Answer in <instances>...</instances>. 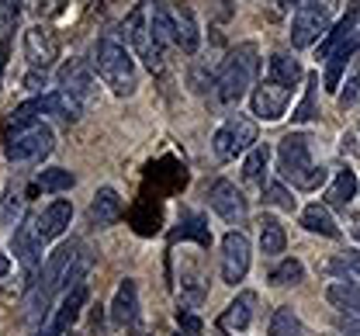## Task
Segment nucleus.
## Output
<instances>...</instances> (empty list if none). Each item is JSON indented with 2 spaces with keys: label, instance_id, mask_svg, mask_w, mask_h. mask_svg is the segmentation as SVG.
<instances>
[{
  "label": "nucleus",
  "instance_id": "58836bf2",
  "mask_svg": "<svg viewBox=\"0 0 360 336\" xmlns=\"http://www.w3.org/2000/svg\"><path fill=\"white\" fill-rule=\"evenodd\" d=\"M7 52H11V42H0V70H4V63H7Z\"/></svg>",
  "mask_w": 360,
  "mask_h": 336
},
{
  "label": "nucleus",
  "instance_id": "f3484780",
  "mask_svg": "<svg viewBox=\"0 0 360 336\" xmlns=\"http://www.w3.org/2000/svg\"><path fill=\"white\" fill-rule=\"evenodd\" d=\"M25 59H28L32 70H42V73L52 66V59H56V39H52L49 28L32 25V28L25 32Z\"/></svg>",
  "mask_w": 360,
  "mask_h": 336
},
{
  "label": "nucleus",
  "instance_id": "4c0bfd02",
  "mask_svg": "<svg viewBox=\"0 0 360 336\" xmlns=\"http://www.w3.org/2000/svg\"><path fill=\"white\" fill-rule=\"evenodd\" d=\"M7 271H11V260H7V253L0 250V281L7 278Z\"/></svg>",
  "mask_w": 360,
  "mask_h": 336
},
{
  "label": "nucleus",
  "instance_id": "9b49d317",
  "mask_svg": "<svg viewBox=\"0 0 360 336\" xmlns=\"http://www.w3.org/2000/svg\"><path fill=\"white\" fill-rule=\"evenodd\" d=\"M250 257H253V250H250V236L246 233H239V229L225 233L222 236V281L225 285L236 288L250 274Z\"/></svg>",
  "mask_w": 360,
  "mask_h": 336
},
{
  "label": "nucleus",
  "instance_id": "e433bc0d",
  "mask_svg": "<svg viewBox=\"0 0 360 336\" xmlns=\"http://www.w3.org/2000/svg\"><path fill=\"white\" fill-rule=\"evenodd\" d=\"M340 330L347 336H360V312H340Z\"/></svg>",
  "mask_w": 360,
  "mask_h": 336
},
{
  "label": "nucleus",
  "instance_id": "c756f323",
  "mask_svg": "<svg viewBox=\"0 0 360 336\" xmlns=\"http://www.w3.org/2000/svg\"><path fill=\"white\" fill-rule=\"evenodd\" d=\"M267 163H270V146H253V149L246 153V160H243V181H250V184L264 181Z\"/></svg>",
  "mask_w": 360,
  "mask_h": 336
},
{
  "label": "nucleus",
  "instance_id": "7ed1b4c3",
  "mask_svg": "<svg viewBox=\"0 0 360 336\" xmlns=\"http://www.w3.org/2000/svg\"><path fill=\"white\" fill-rule=\"evenodd\" d=\"M90 63L97 70V77L115 91L118 97H132L139 91V70H135L132 52L122 46L115 35H104L97 39L90 49Z\"/></svg>",
  "mask_w": 360,
  "mask_h": 336
},
{
  "label": "nucleus",
  "instance_id": "b1692460",
  "mask_svg": "<svg viewBox=\"0 0 360 336\" xmlns=\"http://www.w3.org/2000/svg\"><path fill=\"white\" fill-rule=\"evenodd\" d=\"M302 226L315 233V236H326V240H336L340 236V226H336V219L329 215V208L326 205H309V208H302Z\"/></svg>",
  "mask_w": 360,
  "mask_h": 336
},
{
  "label": "nucleus",
  "instance_id": "0eeeda50",
  "mask_svg": "<svg viewBox=\"0 0 360 336\" xmlns=\"http://www.w3.org/2000/svg\"><path fill=\"white\" fill-rule=\"evenodd\" d=\"M253 146H257V122L246 118V115L225 118L222 129H219L215 139H212V149H215V156H219L222 163H232L236 156L250 153Z\"/></svg>",
  "mask_w": 360,
  "mask_h": 336
},
{
  "label": "nucleus",
  "instance_id": "f8f14e48",
  "mask_svg": "<svg viewBox=\"0 0 360 336\" xmlns=\"http://www.w3.org/2000/svg\"><path fill=\"white\" fill-rule=\"evenodd\" d=\"M11 246H14V257L21 260V267L32 274L39 267V260H42V246H45L42 229H39V215H25L21 219V226L14 229Z\"/></svg>",
  "mask_w": 360,
  "mask_h": 336
},
{
  "label": "nucleus",
  "instance_id": "aec40b11",
  "mask_svg": "<svg viewBox=\"0 0 360 336\" xmlns=\"http://www.w3.org/2000/svg\"><path fill=\"white\" fill-rule=\"evenodd\" d=\"M70 222H73V205H70L66 198L49 201L42 212H39V229H42V240L45 243L59 240V236L70 229Z\"/></svg>",
  "mask_w": 360,
  "mask_h": 336
},
{
  "label": "nucleus",
  "instance_id": "f257e3e1",
  "mask_svg": "<svg viewBox=\"0 0 360 336\" xmlns=\"http://www.w3.org/2000/svg\"><path fill=\"white\" fill-rule=\"evenodd\" d=\"M257 70H260V49H257V42L236 46L229 56H225V63L219 66V73H215V87H212V91H215V101H219L222 108L239 104L243 97L250 94Z\"/></svg>",
  "mask_w": 360,
  "mask_h": 336
},
{
  "label": "nucleus",
  "instance_id": "a19ab883",
  "mask_svg": "<svg viewBox=\"0 0 360 336\" xmlns=\"http://www.w3.org/2000/svg\"><path fill=\"white\" fill-rule=\"evenodd\" d=\"M354 236L360 240V219H354Z\"/></svg>",
  "mask_w": 360,
  "mask_h": 336
},
{
  "label": "nucleus",
  "instance_id": "7c9ffc66",
  "mask_svg": "<svg viewBox=\"0 0 360 336\" xmlns=\"http://www.w3.org/2000/svg\"><path fill=\"white\" fill-rule=\"evenodd\" d=\"M174 240H198L201 246H212V233H208V226H205L201 215H184L177 233H174Z\"/></svg>",
  "mask_w": 360,
  "mask_h": 336
},
{
  "label": "nucleus",
  "instance_id": "c85d7f7f",
  "mask_svg": "<svg viewBox=\"0 0 360 336\" xmlns=\"http://www.w3.org/2000/svg\"><path fill=\"white\" fill-rule=\"evenodd\" d=\"M73 184H77V177L70 170H63V167H49V170H42L35 177V188H42L45 194H63V191H70Z\"/></svg>",
  "mask_w": 360,
  "mask_h": 336
},
{
  "label": "nucleus",
  "instance_id": "79ce46f5",
  "mask_svg": "<svg viewBox=\"0 0 360 336\" xmlns=\"http://www.w3.org/2000/svg\"><path fill=\"white\" fill-rule=\"evenodd\" d=\"M142 4H146V0H142Z\"/></svg>",
  "mask_w": 360,
  "mask_h": 336
},
{
  "label": "nucleus",
  "instance_id": "39448f33",
  "mask_svg": "<svg viewBox=\"0 0 360 336\" xmlns=\"http://www.w3.org/2000/svg\"><path fill=\"white\" fill-rule=\"evenodd\" d=\"M333 28V0H302L291 18V46L312 49Z\"/></svg>",
  "mask_w": 360,
  "mask_h": 336
},
{
  "label": "nucleus",
  "instance_id": "f704fd0d",
  "mask_svg": "<svg viewBox=\"0 0 360 336\" xmlns=\"http://www.w3.org/2000/svg\"><path fill=\"white\" fill-rule=\"evenodd\" d=\"M315 87H319V73H312L309 77V91H305V101L298 104V111L291 115L295 122H309V118H315Z\"/></svg>",
  "mask_w": 360,
  "mask_h": 336
},
{
  "label": "nucleus",
  "instance_id": "ddd939ff",
  "mask_svg": "<svg viewBox=\"0 0 360 336\" xmlns=\"http://www.w3.org/2000/svg\"><path fill=\"white\" fill-rule=\"evenodd\" d=\"M291 94L288 87H277V84H260L253 94H250V104H253V115L260 122H281L288 115V104H291Z\"/></svg>",
  "mask_w": 360,
  "mask_h": 336
},
{
  "label": "nucleus",
  "instance_id": "2f4dec72",
  "mask_svg": "<svg viewBox=\"0 0 360 336\" xmlns=\"http://www.w3.org/2000/svg\"><path fill=\"white\" fill-rule=\"evenodd\" d=\"M298 330H302V323H298V316H295L291 305H281L270 316V326H267L270 336H298Z\"/></svg>",
  "mask_w": 360,
  "mask_h": 336
},
{
  "label": "nucleus",
  "instance_id": "5701e85b",
  "mask_svg": "<svg viewBox=\"0 0 360 336\" xmlns=\"http://www.w3.org/2000/svg\"><path fill=\"white\" fill-rule=\"evenodd\" d=\"M354 198H357V174L350 167H343V170H336V177L326 188V208H347Z\"/></svg>",
  "mask_w": 360,
  "mask_h": 336
},
{
  "label": "nucleus",
  "instance_id": "6ab92c4d",
  "mask_svg": "<svg viewBox=\"0 0 360 336\" xmlns=\"http://www.w3.org/2000/svg\"><path fill=\"white\" fill-rule=\"evenodd\" d=\"M87 219L94 229H111L118 219H122V198L115 188H97L94 201L87 208Z\"/></svg>",
  "mask_w": 360,
  "mask_h": 336
},
{
  "label": "nucleus",
  "instance_id": "cd10ccee",
  "mask_svg": "<svg viewBox=\"0 0 360 336\" xmlns=\"http://www.w3.org/2000/svg\"><path fill=\"white\" fill-rule=\"evenodd\" d=\"M149 28H153V39L160 46H174V21H170V4H153L149 11Z\"/></svg>",
  "mask_w": 360,
  "mask_h": 336
},
{
  "label": "nucleus",
  "instance_id": "423d86ee",
  "mask_svg": "<svg viewBox=\"0 0 360 336\" xmlns=\"http://www.w3.org/2000/svg\"><path fill=\"white\" fill-rule=\"evenodd\" d=\"M84 108H87V104H80L73 94H66V91H52V94H42V97H35V101H28V104H21V108H14L11 125H21V122H39L42 115L56 118V122L73 125V122L84 115Z\"/></svg>",
  "mask_w": 360,
  "mask_h": 336
},
{
  "label": "nucleus",
  "instance_id": "412c9836",
  "mask_svg": "<svg viewBox=\"0 0 360 336\" xmlns=\"http://www.w3.org/2000/svg\"><path fill=\"white\" fill-rule=\"evenodd\" d=\"M357 18H360V0H350L347 14H343V18H340V21H336V25L329 28V35H326V39L319 42V56H322V59H329V56H333L336 49L347 46V42H350V39L357 35Z\"/></svg>",
  "mask_w": 360,
  "mask_h": 336
},
{
  "label": "nucleus",
  "instance_id": "9d476101",
  "mask_svg": "<svg viewBox=\"0 0 360 336\" xmlns=\"http://www.w3.org/2000/svg\"><path fill=\"white\" fill-rule=\"evenodd\" d=\"M84 305H87V285L66 291V295H63V302H59V305L45 316V323L35 330V336H66V333H70V326L80 319Z\"/></svg>",
  "mask_w": 360,
  "mask_h": 336
},
{
  "label": "nucleus",
  "instance_id": "c9c22d12",
  "mask_svg": "<svg viewBox=\"0 0 360 336\" xmlns=\"http://www.w3.org/2000/svg\"><path fill=\"white\" fill-rule=\"evenodd\" d=\"M177 323H180V336H201V319L191 309H177Z\"/></svg>",
  "mask_w": 360,
  "mask_h": 336
},
{
  "label": "nucleus",
  "instance_id": "72a5a7b5",
  "mask_svg": "<svg viewBox=\"0 0 360 336\" xmlns=\"http://www.w3.org/2000/svg\"><path fill=\"white\" fill-rule=\"evenodd\" d=\"M21 14V0H0V42H7V35L14 32Z\"/></svg>",
  "mask_w": 360,
  "mask_h": 336
},
{
  "label": "nucleus",
  "instance_id": "4be33fe9",
  "mask_svg": "<svg viewBox=\"0 0 360 336\" xmlns=\"http://www.w3.org/2000/svg\"><path fill=\"white\" fill-rule=\"evenodd\" d=\"M267 80L270 84H277V87L295 91V87L305 80V70H302V63H298L295 56H288V52H274V56L267 59Z\"/></svg>",
  "mask_w": 360,
  "mask_h": 336
},
{
  "label": "nucleus",
  "instance_id": "f03ea898",
  "mask_svg": "<svg viewBox=\"0 0 360 336\" xmlns=\"http://www.w3.org/2000/svg\"><path fill=\"white\" fill-rule=\"evenodd\" d=\"M277 170L284 181H291V188L298 191H315L329 181L326 167H319L312 156V139L305 132H291L277 146Z\"/></svg>",
  "mask_w": 360,
  "mask_h": 336
},
{
  "label": "nucleus",
  "instance_id": "393cba45",
  "mask_svg": "<svg viewBox=\"0 0 360 336\" xmlns=\"http://www.w3.org/2000/svg\"><path fill=\"white\" fill-rule=\"evenodd\" d=\"M326 298L336 312H360V281H336L326 288Z\"/></svg>",
  "mask_w": 360,
  "mask_h": 336
},
{
  "label": "nucleus",
  "instance_id": "473e14b6",
  "mask_svg": "<svg viewBox=\"0 0 360 336\" xmlns=\"http://www.w3.org/2000/svg\"><path fill=\"white\" fill-rule=\"evenodd\" d=\"M264 201H270V205H277V208H284V212H295V198H291V191L281 184V181H267L264 184Z\"/></svg>",
  "mask_w": 360,
  "mask_h": 336
},
{
  "label": "nucleus",
  "instance_id": "ea45409f",
  "mask_svg": "<svg viewBox=\"0 0 360 336\" xmlns=\"http://www.w3.org/2000/svg\"><path fill=\"white\" fill-rule=\"evenodd\" d=\"M277 4H281V7H284V11H291V7H298V4H302V0H277Z\"/></svg>",
  "mask_w": 360,
  "mask_h": 336
},
{
  "label": "nucleus",
  "instance_id": "1a4fd4ad",
  "mask_svg": "<svg viewBox=\"0 0 360 336\" xmlns=\"http://www.w3.org/2000/svg\"><path fill=\"white\" fill-rule=\"evenodd\" d=\"M208 205H212V212L225 219L229 226H243L246 222V215H250V201H246V194L243 188H236L232 181H212V188H208Z\"/></svg>",
  "mask_w": 360,
  "mask_h": 336
},
{
  "label": "nucleus",
  "instance_id": "a878e982",
  "mask_svg": "<svg viewBox=\"0 0 360 336\" xmlns=\"http://www.w3.org/2000/svg\"><path fill=\"white\" fill-rule=\"evenodd\" d=\"M284 243H288L284 226H281L274 215H264V219H260V250H264L267 257H277V253H284Z\"/></svg>",
  "mask_w": 360,
  "mask_h": 336
},
{
  "label": "nucleus",
  "instance_id": "a211bd4d",
  "mask_svg": "<svg viewBox=\"0 0 360 336\" xmlns=\"http://www.w3.org/2000/svg\"><path fill=\"white\" fill-rule=\"evenodd\" d=\"M253 312H257V295L253 291H239L225 305L222 316H219V326H222L225 333H246L250 323H253Z\"/></svg>",
  "mask_w": 360,
  "mask_h": 336
},
{
  "label": "nucleus",
  "instance_id": "20e7f679",
  "mask_svg": "<svg viewBox=\"0 0 360 336\" xmlns=\"http://www.w3.org/2000/svg\"><path fill=\"white\" fill-rule=\"evenodd\" d=\"M52 129L45 125L42 118L39 122H21V125H11L7 136H4V153L11 163H39L52 153Z\"/></svg>",
  "mask_w": 360,
  "mask_h": 336
},
{
  "label": "nucleus",
  "instance_id": "dca6fc26",
  "mask_svg": "<svg viewBox=\"0 0 360 336\" xmlns=\"http://www.w3.org/2000/svg\"><path fill=\"white\" fill-rule=\"evenodd\" d=\"M111 323L118 330H135L139 326V285L135 281H122L115 298H111Z\"/></svg>",
  "mask_w": 360,
  "mask_h": 336
},
{
  "label": "nucleus",
  "instance_id": "6e6552de",
  "mask_svg": "<svg viewBox=\"0 0 360 336\" xmlns=\"http://www.w3.org/2000/svg\"><path fill=\"white\" fill-rule=\"evenodd\" d=\"M125 39L132 42V49L139 52V59L149 66V70H160L163 66V46L153 39V28H149V7L139 4L132 14L125 18Z\"/></svg>",
  "mask_w": 360,
  "mask_h": 336
},
{
  "label": "nucleus",
  "instance_id": "2eb2a0df",
  "mask_svg": "<svg viewBox=\"0 0 360 336\" xmlns=\"http://www.w3.org/2000/svg\"><path fill=\"white\" fill-rule=\"evenodd\" d=\"M59 91L73 94L80 104L94 101V73L84 59H70V63L59 66Z\"/></svg>",
  "mask_w": 360,
  "mask_h": 336
},
{
  "label": "nucleus",
  "instance_id": "bb28decb",
  "mask_svg": "<svg viewBox=\"0 0 360 336\" xmlns=\"http://www.w3.org/2000/svg\"><path fill=\"white\" fill-rule=\"evenodd\" d=\"M305 281V267H302V260H295V257H284L274 271H270V285L274 288H295V285H302Z\"/></svg>",
  "mask_w": 360,
  "mask_h": 336
},
{
  "label": "nucleus",
  "instance_id": "4468645a",
  "mask_svg": "<svg viewBox=\"0 0 360 336\" xmlns=\"http://www.w3.org/2000/svg\"><path fill=\"white\" fill-rule=\"evenodd\" d=\"M170 21H174V46L184 52V56H194L198 46H201V25L194 18V11L187 4L174 0L170 4Z\"/></svg>",
  "mask_w": 360,
  "mask_h": 336
}]
</instances>
